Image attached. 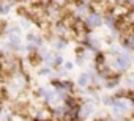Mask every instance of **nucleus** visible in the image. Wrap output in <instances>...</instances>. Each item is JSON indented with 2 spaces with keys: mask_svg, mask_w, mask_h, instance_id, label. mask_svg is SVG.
I'll return each mask as SVG.
<instances>
[{
  "mask_svg": "<svg viewBox=\"0 0 134 121\" xmlns=\"http://www.w3.org/2000/svg\"><path fill=\"white\" fill-rule=\"evenodd\" d=\"M54 116V112L49 110V108H40L35 115V119H52Z\"/></svg>",
  "mask_w": 134,
  "mask_h": 121,
  "instance_id": "nucleus-1",
  "label": "nucleus"
},
{
  "mask_svg": "<svg viewBox=\"0 0 134 121\" xmlns=\"http://www.w3.org/2000/svg\"><path fill=\"white\" fill-rule=\"evenodd\" d=\"M123 44H125L126 47H129V49H134V33L125 35V36H123Z\"/></svg>",
  "mask_w": 134,
  "mask_h": 121,
  "instance_id": "nucleus-2",
  "label": "nucleus"
},
{
  "mask_svg": "<svg viewBox=\"0 0 134 121\" xmlns=\"http://www.w3.org/2000/svg\"><path fill=\"white\" fill-rule=\"evenodd\" d=\"M29 60H30L32 66H38V65L41 63V60H43V58H41L38 53H35V52H33V53H30V55H29Z\"/></svg>",
  "mask_w": 134,
  "mask_h": 121,
  "instance_id": "nucleus-3",
  "label": "nucleus"
},
{
  "mask_svg": "<svg viewBox=\"0 0 134 121\" xmlns=\"http://www.w3.org/2000/svg\"><path fill=\"white\" fill-rule=\"evenodd\" d=\"M88 24L96 27V25H99V24H101V19H99L98 16H90V21H88Z\"/></svg>",
  "mask_w": 134,
  "mask_h": 121,
  "instance_id": "nucleus-4",
  "label": "nucleus"
},
{
  "mask_svg": "<svg viewBox=\"0 0 134 121\" xmlns=\"http://www.w3.org/2000/svg\"><path fill=\"white\" fill-rule=\"evenodd\" d=\"M87 80H88V79H87V76H81V79H79V83H81V85H87V83H88Z\"/></svg>",
  "mask_w": 134,
  "mask_h": 121,
  "instance_id": "nucleus-5",
  "label": "nucleus"
},
{
  "mask_svg": "<svg viewBox=\"0 0 134 121\" xmlns=\"http://www.w3.org/2000/svg\"><path fill=\"white\" fill-rule=\"evenodd\" d=\"M2 74H3V66L0 65V76H2Z\"/></svg>",
  "mask_w": 134,
  "mask_h": 121,
  "instance_id": "nucleus-6",
  "label": "nucleus"
},
{
  "mask_svg": "<svg viewBox=\"0 0 134 121\" xmlns=\"http://www.w3.org/2000/svg\"><path fill=\"white\" fill-rule=\"evenodd\" d=\"M35 121H52V119H35Z\"/></svg>",
  "mask_w": 134,
  "mask_h": 121,
  "instance_id": "nucleus-7",
  "label": "nucleus"
}]
</instances>
